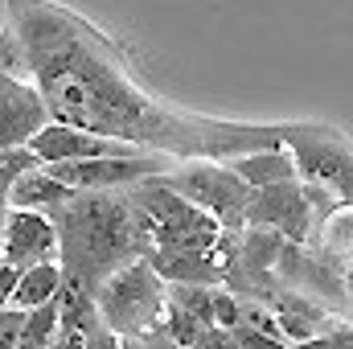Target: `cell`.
Here are the masks:
<instances>
[{"label":"cell","instance_id":"6da1fadb","mask_svg":"<svg viewBox=\"0 0 353 349\" xmlns=\"http://www.w3.org/2000/svg\"><path fill=\"white\" fill-rule=\"evenodd\" d=\"M8 29L54 123L132 140L173 161H230L283 144L279 128L218 123L161 107L99 29L54 0H8Z\"/></svg>","mask_w":353,"mask_h":349},{"label":"cell","instance_id":"7a4b0ae2","mask_svg":"<svg viewBox=\"0 0 353 349\" xmlns=\"http://www.w3.org/2000/svg\"><path fill=\"white\" fill-rule=\"evenodd\" d=\"M58 226V263L70 283L99 288L123 263L152 251V230L123 189L107 193H70L50 210Z\"/></svg>","mask_w":353,"mask_h":349},{"label":"cell","instance_id":"e0dca14e","mask_svg":"<svg viewBox=\"0 0 353 349\" xmlns=\"http://www.w3.org/2000/svg\"><path fill=\"white\" fill-rule=\"evenodd\" d=\"M58 296L50 300V304H37V308H29L25 312V329H21V341L17 349H46L50 346V337L58 333Z\"/></svg>","mask_w":353,"mask_h":349},{"label":"cell","instance_id":"d4e9b609","mask_svg":"<svg viewBox=\"0 0 353 349\" xmlns=\"http://www.w3.org/2000/svg\"><path fill=\"white\" fill-rule=\"evenodd\" d=\"M17 275H21V267H12V263H0V308H8V304H12Z\"/></svg>","mask_w":353,"mask_h":349},{"label":"cell","instance_id":"9c48e42d","mask_svg":"<svg viewBox=\"0 0 353 349\" xmlns=\"http://www.w3.org/2000/svg\"><path fill=\"white\" fill-rule=\"evenodd\" d=\"M46 123L50 111L33 79H17L12 70H0V148L29 144Z\"/></svg>","mask_w":353,"mask_h":349},{"label":"cell","instance_id":"3957f363","mask_svg":"<svg viewBox=\"0 0 353 349\" xmlns=\"http://www.w3.org/2000/svg\"><path fill=\"white\" fill-rule=\"evenodd\" d=\"M94 300L107 329H115L119 337H144L165 317L169 283L152 271L148 259H132L94 288Z\"/></svg>","mask_w":353,"mask_h":349},{"label":"cell","instance_id":"44dd1931","mask_svg":"<svg viewBox=\"0 0 353 349\" xmlns=\"http://www.w3.org/2000/svg\"><path fill=\"white\" fill-rule=\"evenodd\" d=\"M296 349H353V329L350 325H341V329H325V333L300 341Z\"/></svg>","mask_w":353,"mask_h":349},{"label":"cell","instance_id":"5bb4252c","mask_svg":"<svg viewBox=\"0 0 353 349\" xmlns=\"http://www.w3.org/2000/svg\"><path fill=\"white\" fill-rule=\"evenodd\" d=\"M70 193H74V189H66L58 177H50V173H46V165H41V169H29L25 177H17V181H12V189H8V206L50 214V210H54V206H62Z\"/></svg>","mask_w":353,"mask_h":349},{"label":"cell","instance_id":"9a60e30c","mask_svg":"<svg viewBox=\"0 0 353 349\" xmlns=\"http://www.w3.org/2000/svg\"><path fill=\"white\" fill-rule=\"evenodd\" d=\"M62 263L58 259H46V263H33V267H21L17 275V288H12V304L17 308H37V304H50L58 292H62Z\"/></svg>","mask_w":353,"mask_h":349},{"label":"cell","instance_id":"52a82bcc","mask_svg":"<svg viewBox=\"0 0 353 349\" xmlns=\"http://www.w3.org/2000/svg\"><path fill=\"white\" fill-rule=\"evenodd\" d=\"M247 226H267V230H279L288 243H308L312 230H316V218H312V201L304 193V181H279V185H263L251 193V206H247Z\"/></svg>","mask_w":353,"mask_h":349},{"label":"cell","instance_id":"603a6c76","mask_svg":"<svg viewBox=\"0 0 353 349\" xmlns=\"http://www.w3.org/2000/svg\"><path fill=\"white\" fill-rule=\"evenodd\" d=\"M87 349H123V337L115 329H107V325H94L87 333Z\"/></svg>","mask_w":353,"mask_h":349},{"label":"cell","instance_id":"5b68a950","mask_svg":"<svg viewBox=\"0 0 353 349\" xmlns=\"http://www.w3.org/2000/svg\"><path fill=\"white\" fill-rule=\"evenodd\" d=\"M279 140L296 157L304 185L329 193L337 206L353 201V148L329 128H279Z\"/></svg>","mask_w":353,"mask_h":349},{"label":"cell","instance_id":"ba28073f","mask_svg":"<svg viewBox=\"0 0 353 349\" xmlns=\"http://www.w3.org/2000/svg\"><path fill=\"white\" fill-rule=\"evenodd\" d=\"M29 148L41 157V165H54V161H103V157H140L148 148L132 144V140H115V136H99V132H83V128H70V123H46Z\"/></svg>","mask_w":353,"mask_h":349},{"label":"cell","instance_id":"4fadbf2b","mask_svg":"<svg viewBox=\"0 0 353 349\" xmlns=\"http://www.w3.org/2000/svg\"><path fill=\"white\" fill-rule=\"evenodd\" d=\"M222 165H230L251 189H263V185H279V181H296V177H300L296 173V157H292L288 144L239 152V157H230V161H222Z\"/></svg>","mask_w":353,"mask_h":349},{"label":"cell","instance_id":"2e32d148","mask_svg":"<svg viewBox=\"0 0 353 349\" xmlns=\"http://www.w3.org/2000/svg\"><path fill=\"white\" fill-rule=\"evenodd\" d=\"M58 321H62L66 329H79V333H90L94 325H103V312H99L94 292L83 288V283L62 279V292H58Z\"/></svg>","mask_w":353,"mask_h":349},{"label":"cell","instance_id":"ffe728a7","mask_svg":"<svg viewBox=\"0 0 353 349\" xmlns=\"http://www.w3.org/2000/svg\"><path fill=\"white\" fill-rule=\"evenodd\" d=\"M21 329H25V308H17V304L0 308V349H17Z\"/></svg>","mask_w":353,"mask_h":349},{"label":"cell","instance_id":"ac0fdd59","mask_svg":"<svg viewBox=\"0 0 353 349\" xmlns=\"http://www.w3.org/2000/svg\"><path fill=\"white\" fill-rule=\"evenodd\" d=\"M214 288L218 283H169V300L201 325H214Z\"/></svg>","mask_w":353,"mask_h":349},{"label":"cell","instance_id":"484cf974","mask_svg":"<svg viewBox=\"0 0 353 349\" xmlns=\"http://www.w3.org/2000/svg\"><path fill=\"white\" fill-rule=\"evenodd\" d=\"M4 222H8V193H0V263H4Z\"/></svg>","mask_w":353,"mask_h":349},{"label":"cell","instance_id":"277c9868","mask_svg":"<svg viewBox=\"0 0 353 349\" xmlns=\"http://www.w3.org/2000/svg\"><path fill=\"white\" fill-rule=\"evenodd\" d=\"M181 197H189L193 206H201L210 218H218L230 235L247 230V206H251V185L222 161H193V165H176L165 173Z\"/></svg>","mask_w":353,"mask_h":349},{"label":"cell","instance_id":"8992f818","mask_svg":"<svg viewBox=\"0 0 353 349\" xmlns=\"http://www.w3.org/2000/svg\"><path fill=\"white\" fill-rule=\"evenodd\" d=\"M176 161L165 152H140V157H103V161H54L46 173L58 177L74 193H107V189H128L144 177L169 173Z\"/></svg>","mask_w":353,"mask_h":349},{"label":"cell","instance_id":"8fae6325","mask_svg":"<svg viewBox=\"0 0 353 349\" xmlns=\"http://www.w3.org/2000/svg\"><path fill=\"white\" fill-rule=\"evenodd\" d=\"M144 259L152 263V271L165 283H226L234 247H226V251H173V247H152Z\"/></svg>","mask_w":353,"mask_h":349},{"label":"cell","instance_id":"cb8c5ba5","mask_svg":"<svg viewBox=\"0 0 353 349\" xmlns=\"http://www.w3.org/2000/svg\"><path fill=\"white\" fill-rule=\"evenodd\" d=\"M46 349H87V333H79V329H66V325H58V333L50 337V346Z\"/></svg>","mask_w":353,"mask_h":349},{"label":"cell","instance_id":"d6986e66","mask_svg":"<svg viewBox=\"0 0 353 349\" xmlns=\"http://www.w3.org/2000/svg\"><path fill=\"white\" fill-rule=\"evenodd\" d=\"M29 169H41V157L29 148V144H17V148H0V193L12 189L17 177H25Z\"/></svg>","mask_w":353,"mask_h":349},{"label":"cell","instance_id":"30bf717a","mask_svg":"<svg viewBox=\"0 0 353 349\" xmlns=\"http://www.w3.org/2000/svg\"><path fill=\"white\" fill-rule=\"evenodd\" d=\"M58 259V226L41 210H17L8 206L4 222V263L33 267V263Z\"/></svg>","mask_w":353,"mask_h":349},{"label":"cell","instance_id":"4316f807","mask_svg":"<svg viewBox=\"0 0 353 349\" xmlns=\"http://www.w3.org/2000/svg\"><path fill=\"white\" fill-rule=\"evenodd\" d=\"M345 296H350V300H353V267H350V271H345Z\"/></svg>","mask_w":353,"mask_h":349},{"label":"cell","instance_id":"7402d4cb","mask_svg":"<svg viewBox=\"0 0 353 349\" xmlns=\"http://www.w3.org/2000/svg\"><path fill=\"white\" fill-rule=\"evenodd\" d=\"M230 333H234L239 349H296L283 337H267V333H251V329H230Z\"/></svg>","mask_w":353,"mask_h":349},{"label":"cell","instance_id":"7c38bea8","mask_svg":"<svg viewBox=\"0 0 353 349\" xmlns=\"http://www.w3.org/2000/svg\"><path fill=\"white\" fill-rule=\"evenodd\" d=\"M267 304L275 308L279 333H283V341H292V346H300V341H308V337L333 329L329 304H321V300H312V296H304V292H296V288H283V283H279Z\"/></svg>","mask_w":353,"mask_h":349}]
</instances>
